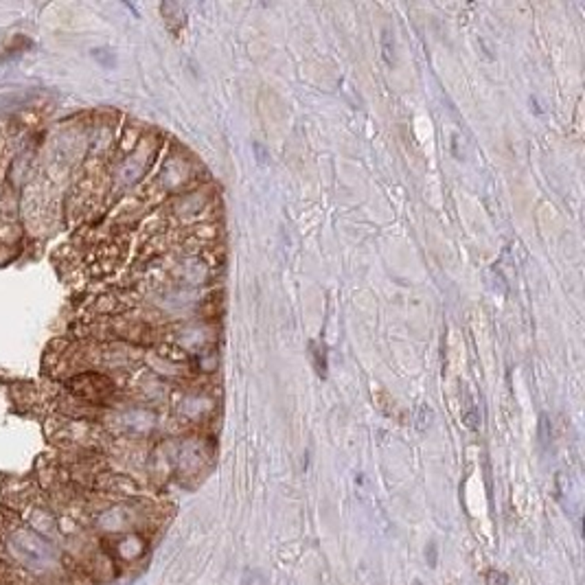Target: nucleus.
Returning a JSON list of instances; mask_svg holds the SVG:
<instances>
[{
  "label": "nucleus",
  "instance_id": "f257e3e1",
  "mask_svg": "<svg viewBox=\"0 0 585 585\" xmlns=\"http://www.w3.org/2000/svg\"><path fill=\"white\" fill-rule=\"evenodd\" d=\"M5 550L18 564V568L31 570L35 575H44V572L55 570L53 548L44 544L42 537H37L29 528H18L11 533L5 544Z\"/></svg>",
  "mask_w": 585,
  "mask_h": 585
},
{
  "label": "nucleus",
  "instance_id": "f03ea898",
  "mask_svg": "<svg viewBox=\"0 0 585 585\" xmlns=\"http://www.w3.org/2000/svg\"><path fill=\"white\" fill-rule=\"evenodd\" d=\"M487 583L489 585H506V577L502 575V572H498V570H491L489 575H487Z\"/></svg>",
  "mask_w": 585,
  "mask_h": 585
},
{
  "label": "nucleus",
  "instance_id": "7ed1b4c3",
  "mask_svg": "<svg viewBox=\"0 0 585 585\" xmlns=\"http://www.w3.org/2000/svg\"><path fill=\"white\" fill-rule=\"evenodd\" d=\"M381 42H384V57L390 64L392 59H390V35H388V31H384V35H381Z\"/></svg>",
  "mask_w": 585,
  "mask_h": 585
},
{
  "label": "nucleus",
  "instance_id": "20e7f679",
  "mask_svg": "<svg viewBox=\"0 0 585 585\" xmlns=\"http://www.w3.org/2000/svg\"><path fill=\"white\" fill-rule=\"evenodd\" d=\"M430 566H437V546H430Z\"/></svg>",
  "mask_w": 585,
  "mask_h": 585
}]
</instances>
